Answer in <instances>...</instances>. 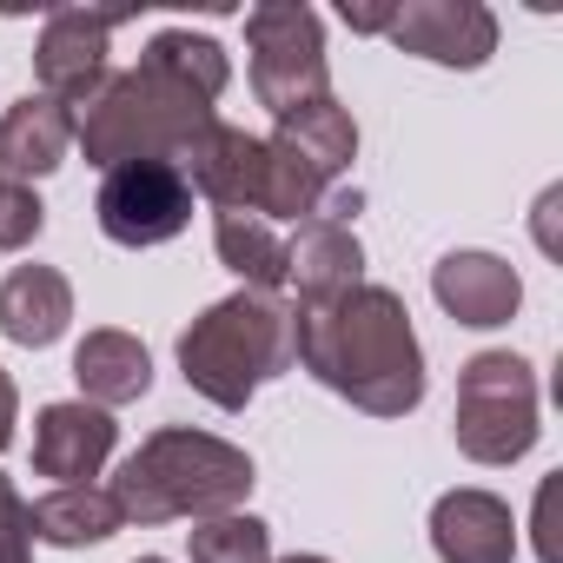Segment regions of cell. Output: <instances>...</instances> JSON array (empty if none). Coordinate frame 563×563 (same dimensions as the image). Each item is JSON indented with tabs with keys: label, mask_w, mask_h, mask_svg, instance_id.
Instances as JSON below:
<instances>
[{
	"label": "cell",
	"mask_w": 563,
	"mask_h": 563,
	"mask_svg": "<svg viewBox=\"0 0 563 563\" xmlns=\"http://www.w3.org/2000/svg\"><path fill=\"white\" fill-rule=\"evenodd\" d=\"M537 372L517 352H477L457 372L451 438L471 464H517L537 451Z\"/></svg>",
	"instance_id": "5b68a950"
},
{
	"label": "cell",
	"mask_w": 563,
	"mask_h": 563,
	"mask_svg": "<svg viewBox=\"0 0 563 563\" xmlns=\"http://www.w3.org/2000/svg\"><path fill=\"white\" fill-rule=\"evenodd\" d=\"M113 451H120L113 411H100L87 398L41 405V418H34V471L41 477H54V484H93Z\"/></svg>",
	"instance_id": "8fae6325"
},
{
	"label": "cell",
	"mask_w": 563,
	"mask_h": 563,
	"mask_svg": "<svg viewBox=\"0 0 563 563\" xmlns=\"http://www.w3.org/2000/svg\"><path fill=\"white\" fill-rule=\"evenodd\" d=\"M14 418H21V391H14V378L0 372V451L14 444Z\"/></svg>",
	"instance_id": "d4e9b609"
},
{
	"label": "cell",
	"mask_w": 563,
	"mask_h": 563,
	"mask_svg": "<svg viewBox=\"0 0 563 563\" xmlns=\"http://www.w3.org/2000/svg\"><path fill=\"white\" fill-rule=\"evenodd\" d=\"M74 325V286L60 265H14L0 278V332L27 352L60 345Z\"/></svg>",
	"instance_id": "2e32d148"
},
{
	"label": "cell",
	"mask_w": 563,
	"mask_h": 563,
	"mask_svg": "<svg viewBox=\"0 0 563 563\" xmlns=\"http://www.w3.org/2000/svg\"><path fill=\"white\" fill-rule=\"evenodd\" d=\"M179 372L206 405L245 411L258 385L292 372V306L239 286L179 332Z\"/></svg>",
	"instance_id": "277c9868"
},
{
	"label": "cell",
	"mask_w": 563,
	"mask_h": 563,
	"mask_svg": "<svg viewBox=\"0 0 563 563\" xmlns=\"http://www.w3.org/2000/svg\"><path fill=\"white\" fill-rule=\"evenodd\" d=\"M385 41L398 54L431 60V67L477 74L497 54V14L484 8V0H398Z\"/></svg>",
	"instance_id": "9c48e42d"
},
{
	"label": "cell",
	"mask_w": 563,
	"mask_h": 563,
	"mask_svg": "<svg viewBox=\"0 0 563 563\" xmlns=\"http://www.w3.org/2000/svg\"><path fill=\"white\" fill-rule=\"evenodd\" d=\"M126 14H93V8H54L47 14V27H41V47H34V74H41V93L47 100H60V107H87L107 80H113V67H107V54H113V27H120Z\"/></svg>",
	"instance_id": "ba28073f"
},
{
	"label": "cell",
	"mask_w": 563,
	"mask_h": 563,
	"mask_svg": "<svg viewBox=\"0 0 563 563\" xmlns=\"http://www.w3.org/2000/svg\"><path fill=\"white\" fill-rule=\"evenodd\" d=\"M232 87V54L212 34L166 27L146 41L140 67L113 74L80 113H74V146L87 166L113 173L126 159H173L219 120V93Z\"/></svg>",
	"instance_id": "6da1fadb"
},
{
	"label": "cell",
	"mask_w": 563,
	"mask_h": 563,
	"mask_svg": "<svg viewBox=\"0 0 563 563\" xmlns=\"http://www.w3.org/2000/svg\"><path fill=\"white\" fill-rule=\"evenodd\" d=\"M93 219L113 245L146 252V245H166L192 225V186L173 159H126V166L100 173Z\"/></svg>",
	"instance_id": "52a82bcc"
},
{
	"label": "cell",
	"mask_w": 563,
	"mask_h": 563,
	"mask_svg": "<svg viewBox=\"0 0 563 563\" xmlns=\"http://www.w3.org/2000/svg\"><path fill=\"white\" fill-rule=\"evenodd\" d=\"M192 563H272V530L252 510H225V517H199L186 530Z\"/></svg>",
	"instance_id": "44dd1931"
},
{
	"label": "cell",
	"mask_w": 563,
	"mask_h": 563,
	"mask_svg": "<svg viewBox=\"0 0 563 563\" xmlns=\"http://www.w3.org/2000/svg\"><path fill=\"white\" fill-rule=\"evenodd\" d=\"M133 563H166V556H133Z\"/></svg>",
	"instance_id": "83f0119b"
},
{
	"label": "cell",
	"mask_w": 563,
	"mask_h": 563,
	"mask_svg": "<svg viewBox=\"0 0 563 563\" xmlns=\"http://www.w3.org/2000/svg\"><path fill=\"white\" fill-rule=\"evenodd\" d=\"M0 563H34V537H27V510L0 530Z\"/></svg>",
	"instance_id": "603a6c76"
},
{
	"label": "cell",
	"mask_w": 563,
	"mask_h": 563,
	"mask_svg": "<svg viewBox=\"0 0 563 563\" xmlns=\"http://www.w3.org/2000/svg\"><path fill=\"white\" fill-rule=\"evenodd\" d=\"M292 365L365 418H411L424 405V345L391 286H352L319 306H292Z\"/></svg>",
	"instance_id": "7a4b0ae2"
},
{
	"label": "cell",
	"mask_w": 563,
	"mask_h": 563,
	"mask_svg": "<svg viewBox=\"0 0 563 563\" xmlns=\"http://www.w3.org/2000/svg\"><path fill=\"white\" fill-rule=\"evenodd\" d=\"M120 530H126V517H120L113 490H100V484H54L47 497L27 504V537L54 543V550H87Z\"/></svg>",
	"instance_id": "ac0fdd59"
},
{
	"label": "cell",
	"mask_w": 563,
	"mask_h": 563,
	"mask_svg": "<svg viewBox=\"0 0 563 563\" xmlns=\"http://www.w3.org/2000/svg\"><path fill=\"white\" fill-rule=\"evenodd\" d=\"M272 140H278V146H292L325 186H339V179L352 173V159H358V120H352V107H339L332 93L292 107L286 120L272 126Z\"/></svg>",
	"instance_id": "d6986e66"
},
{
	"label": "cell",
	"mask_w": 563,
	"mask_h": 563,
	"mask_svg": "<svg viewBox=\"0 0 563 563\" xmlns=\"http://www.w3.org/2000/svg\"><path fill=\"white\" fill-rule=\"evenodd\" d=\"M339 14H345L352 34H385V27H391V8H352V0H345Z\"/></svg>",
	"instance_id": "cb8c5ba5"
},
{
	"label": "cell",
	"mask_w": 563,
	"mask_h": 563,
	"mask_svg": "<svg viewBox=\"0 0 563 563\" xmlns=\"http://www.w3.org/2000/svg\"><path fill=\"white\" fill-rule=\"evenodd\" d=\"M74 153V107L47 100V93H21L0 113V179H47L60 159Z\"/></svg>",
	"instance_id": "9a60e30c"
},
{
	"label": "cell",
	"mask_w": 563,
	"mask_h": 563,
	"mask_svg": "<svg viewBox=\"0 0 563 563\" xmlns=\"http://www.w3.org/2000/svg\"><path fill=\"white\" fill-rule=\"evenodd\" d=\"M245 74H252V100L286 120L306 100L332 93V67H325V21L306 0H258L245 14Z\"/></svg>",
	"instance_id": "8992f818"
},
{
	"label": "cell",
	"mask_w": 563,
	"mask_h": 563,
	"mask_svg": "<svg viewBox=\"0 0 563 563\" xmlns=\"http://www.w3.org/2000/svg\"><path fill=\"white\" fill-rule=\"evenodd\" d=\"M21 510H27V497L14 490V477H0V530H8V523H14Z\"/></svg>",
	"instance_id": "484cf974"
},
{
	"label": "cell",
	"mask_w": 563,
	"mask_h": 563,
	"mask_svg": "<svg viewBox=\"0 0 563 563\" xmlns=\"http://www.w3.org/2000/svg\"><path fill=\"white\" fill-rule=\"evenodd\" d=\"M278 563H332V556H278Z\"/></svg>",
	"instance_id": "4316f807"
},
{
	"label": "cell",
	"mask_w": 563,
	"mask_h": 563,
	"mask_svg": "<svg viewBox=\"0 0 563 563\" xmlns=\"http://www.w3.org/2000/svg\"><path fill=\"white\" fill-rule=\"evenodd\" d=\"M212 252H219V265L239 278L245 292H272L278 299V286H286V239H278L265 219H252V212H219L212 219Z\"/></svg>",
	"instance_id": "ffe728a7"
},
{
	"label": "cell",
	"mask_w": 563,
	"mask_h": 563,
	"mask_svg": "<svg viewBox=\"0 0 563 563\" xmlns=\"http://www.w3.org/2000/svg\"><path fill=\"white\" fill-rule=\"evenodd\" d=\"M41 225H47L41 192H34V186H21V179H0V252L34 245V239H41Z\"/></svg>",
	"instance_id": "7402d4cb"
},
{
	"label": "cell",
	"mask_w": 563,
	"mask_h": 563,
	"mask_svg": "<svg viewBox=\"0 0 563 563\" xmlns=\"http://www.w3.org/2000/svg\"><path fill=\"white\" fill-rule=\"evenodd\" d=\"M431 299L444 306V319H457L471 332H497L523 306V278L497 252H444L431 265Z\"/></svg>",
	"instance_id": "7c38bea8"
},
{
	"label": "cell",
	"mask_w": 563,
	"mask_h": 563,
	"mask_svg": "<svg viewBox=\"0 0 563 563\" xmlns=\"http://www.w3.org/2000/svg\"><path fill=\"white\" fill-rule=\"evenodd\" d=\"M286 286H299V306L339 299L352 286H365V245L352 225L339 219H306L286 239Z\"/></svg>",
	"instance_id": "5bb4252c"
},
{
	"label": "cell",
	"mask_w": 563,
	"mask_h": 563,
	"mask_svg": "<svg viewBox=\"0 0 563 563\" xmlns=\"http://www.w3.org/2000/svg\"><path fill=\"white\" fill-rule=\"evenodd\" d=\"M74 378H80V398L100 405V411H120V405H140L153 391V358L133 332L120 325H100L74 345Z\"/></svg>",
	"instance_id": "e0dca14e"
},
{
	"label": "cell",
	"mask_w": 563,
	"mask_h": 563,
	"mask_svg": "<svg viewBox=\"0 0 563 563\" xmlns=\"http://www.w3.org/2000/svg\"><path fill=\"white\" fill-rule=\"evenodd\" d=\"M258 471L239 444L192 431V424H159L113 477V504L126 523L153 530V523H179V517H225L252 497Z\"/></svg>",
	"instance_id": "3957f363"
},
{
	"label": "cell",
	"mask_w": 563,
	"mask_h": 563,
	"mask_svg": "<svg viewBox=\"0 0 563 563\" xmlns=\"http://www.w3.org/2000/svg\"><path fill=\"white\" fill-rule=\"evenodd\" d=\"M179 173L199 199H212L219 212H252L258 219V192H265V140L245 133V126H225L212 120L186 153H179Z\"/></svg>",
	"instance_id": "30bf717a"
},
{
	"label": "cell",
	"mask_w": 563,
	"mask_h": 563,
	"mask_svg": "<svg viewBox=\"0 0 563 563\" xmlns=\"http://www.w3.org/2000/svg\"><path fill=\"white\" fill-rule=\"evenodd\" d=\"M438 563H517V517L497 490H444L431 504Z\"/></svg>",
	"instance_id": "4fadbf2b"
}]
</instances>
